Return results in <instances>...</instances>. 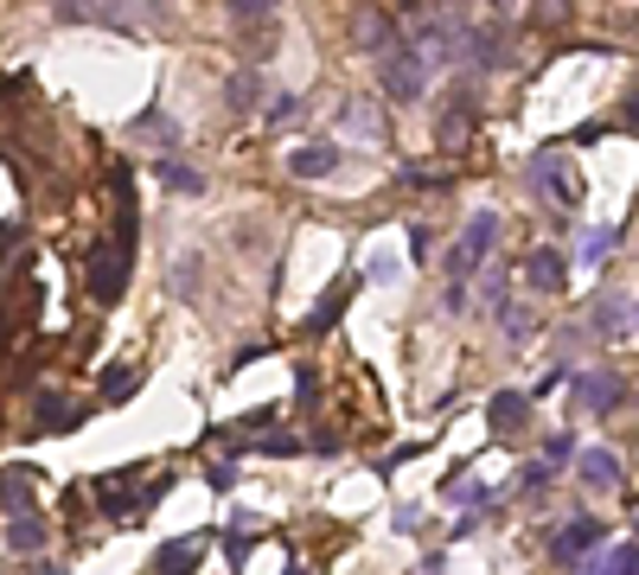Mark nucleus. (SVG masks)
<instances>
[{
    "mask_svg": "<svg viewBox=\"0 0 639 575\" xmlns=\"http://www.w3.org/2000/svg\"><path fill=\"white\" fill-rule=\"evenodd\" d=\"M595 333H627L633 326V307H627V294H595V314H588Z\"/></svg>",
    "mask_w": 639,
    "mask_h": 575,
    "instance_id": "nucleus-14",
    "label": "nucleus"
},
{
    "mask_svg": "<svg viewBox=\"0 0 639 575\" xmlns=\"http://www.w3.org/2000/svg\"><path fill=\"white\" fill-rule=\"evenodd\" d=\"M627 396V384L613 377V371H588V377H576V410H613Z\"/></svg>",
    "mask_w": 639,
    "mask_h": 575,
    "instance_id": "nucleus-12",
    "label": "nucleus"
},
{
    "mask_svg": "<svg viewBox=\"0 0 639 575\" xmlns=\"http://www.w3.org/2000/svg\"><path fill=\"white\" fill-rule=\"evenodd\" d=\"M499 333H506L511 345H525L537 333V314H531V307H499Z\"/></svg>",
    "mask_w": 639,
    "mask_h": 575,
    "instance_id": "nucleus-21",
    "label": "nucleus"
},
{
    "mask_svg": "<svg viewBox=\"0 0 639 575\" xmlns=\"http://www.w3.org/2000/svg\"><path fill=\"white\" fill-rule=\"evenodd\" d=\"M409 256H416V262L429 256V224H409Z\"/></svg>",
    "mask_w": 639,
    "mask_h": 575,
    "instance_id": "nucleus-31",
    "label": "nucleus"
},
{
    "mask_svg": "<svg viewBox=\"0 0 639 575\" xmlns=\"http://www.w3.org/2000/svg\"><path fill=\"white\" fill-rule=\"evenodd\" d=\"M339 160H346L339 141H307V148L288 154V173H294V180H327V173H339Z\"/></svg>",
    "mask_w": 639,
    "mask_h": 575,
    "instance_id": "nucleus-7",
    "label": "nucleus"
},
{
    "mask_svg": "<svg viewBox=\"0 0 639 575\" xmlns=\"http://www.w3.org/2000/svg\"><path fill=\"white\" fill-rule=\"evenodd\" d=\"M601 537H608V531H601L595 518H569L557 537H550V556H557V563H569V569H582L588 556L601 549Z\"/></svg>",
    "mask_w": 639,
    "mask_h": 575,
    "instance_id": "nucleus-5",
    "label": "nucleus"
},
{
    "mask_svg": "<svg viewBox=\"0 0 639 575\" xmlns=\"http://www.w3.org/2000/svg\"><path fill=\"white\" fill-rule=\"evenodd\" d=\"M134 384H141V371H128V365L102 371V403H122V396H134Z\"/></svg>",
    "mask_w": 639,
    "mask_h": 575,
    "instance_id": "nucleus-23",
    "label": "nucleus"
},
{
    "mask_svg": "<svg viewBox=\"0 0 639 575\" xmlns=\"http://www.w3.org/2000/svg\"><path fill=\"white\" fill-rule=\"evenodd\" d=\"M134 129H141V134H153V141H179V134H173V122H167V109H141V115H134Z\"/></svg>",
    "mask_w": 639,
    "mask_h": 575,
    "instance_id": "nucleus-27",
    "label": "nucleus"
},
{
    "mask_svg": "<svg viewBox=\"0 0 639 575\" xmlns=\"http://www.w3.org/2000/svg\"><path fill=\"white\" fill-rule=\"evenodd\" d=\"M620 250V224H601V231L582 236V269H601V262Z\"/></svg>",
    "mask_w": 639,
    "mask_h": 575,
    "instance_id": "nucleus-18",
    "label": "nucleus"
},
{
    "mask_svg": "<svg viewBox=\"0 0 639 575\" xmlns=\"http://www.w3.org/2000/svg\"><path fill=\"white\" fill-rule=\"evenodd\" d=\"M294 109H301V97H276V103H269V122H288Z\"/></svg>",
    "mask_w": 639,
    "mask_h": 575,
    "instance_id": "nucleus-32",
    "label": "nucleus"
},
{
    "mask_svg": "<svg viewBox=\"0 0 639 575\" xmlns=\"http://www.w3.org/2000/svg\"><path fill=\"white\" fill-rule=\"evenodd\" d=\"M576 473H582L588 493H613V486H620V461H613V447H582V454H576Z\"/></svg>",
    "mask_w": 639,
    "mask_h": 575,
    "instance_id": "nucleus-10",
    "label": "nucleus"
},
{
    "mask_svg": "<svg viewBox=\"0 0 639 575\" xmlns=\"http://www.w3.org/2000/svg\"><path fill=\"white\" fill-rule=\"evenodd\" d=\"M473 307V294H467V282H448V314H467Z\"/></svg>",
    "mask_w": 639,
    "mask_h": 575,
    "instance_id": "nucleus-30",
    "label": "nucleus"
},
{
    "mask_svg": "<svg viewBox=\"0 0 639 575\" xmlns=\"http://www.w3.org/2000/svg\"><path fill=\"white\" fill-rule=\"evenodd\" d=\"M97 13H102V0H51V20H64V27H83Z\"/></svg>",
    "mask_w": 639,
    "mask_h": 575,
    "instance_id": "nucleus-24",
    "label": "nucleus"
},
{
    "mask_svg": "<svg viewBox=\"0 0 639 575\" xmlns=\"http://www.w3.org/2000/svg\"><path fill=\"white\" fill-rule=\"evenodd\" d=\"M7 544H13V549H39V544H46V524H39V518H13Z\"/></svg>",
    "mask_w": 639,
    "mask_h": 575,
    "instance_id": "nucleus-26",
    "label": "nucleus"
},
{
    "mask_svg": "<svg viewBox=\"0 0 639 575\" xmlns=\"http://www.w3.org/2000/svg\"><path fill=\"white\" fill-rule=\"evenodd\" d=\"M46 575H51V569H46Z\"/></svg>",
    "mask_w": 639,
    "mask_h": 575,
    "instance_id": "nucleus-36",
    "label": "nucleus"
},
{
    "mask_svg": "<svg viewBox=\"0 0 639 575\" xmlns=\"http://www.w3.org/2000/svg\"><path fill=\"white\" fill-rule=\"evenodd\" d=\"M276 13V0H230V20L237 27H250V20H269Z\"/></svg>",
    "mask_w": 639,
    "mask_h": 575,
    "instance_id": "nucleus-28",
    "label": "nucleus"
},
{
    "mask_svg": "<svg viewBox=\"0 0 639 575\" xmlns=\"http://www.w3.org/2000/svg\"><path fill=\"white\" fill-rule=\"evenodd\" d=\"M256 103H262V78H256V71H237V78H230V109L250 115Z\"/></svg>",
    "mask_w": 639,
    "mask_h": 575,
    "instance_id": "nucleus-19",
    "label": "nucleus"
},
{
    "mask_svg": "<svg viewBox=\"0 0 639 575\" xmlns=\"http://www.w3.org/2000/svg\"><path fill=\"white\" fill-rule=\"evenodd\" d=\"M204 563V537H173L160 549V575H192Z\"/></svg>",
    "mask_w": 639,
    "mask_h": 575,
    "instance_id": "nucleus-15",
    "label": "nucleus"
},
{
    "mask_svg": "<svg viewBox=\"0 0 639 575\" xmlns=\"http://www.w3.org/2000/svg\"><path fill=\"white\" fill-rule=\"evenodd\" d=\"M153 180H160V185H173V192H204V173L179 167V160H160V167H153Z\"/></svg>",
    "mask_w": 639,
    "mask_h": 575,
    "instance_id": "nucleus-20",
    "label": "nucleus"
},
{
    "mask_svg": "<svg viewBox=\"0 0 639 575\" xmlns=\"http://www.w3.org/2000/svg\"><path fill=\"white\" fill-rule=\"evenodd\" d=\"M620 122H627V129H639V97H633L627 109H620Z\"/></svg>",
    "mask_w": 639,
    "mask_h": 575,
    "instance_id": "nucleus-33",
    "label": "nucleus"
},
{
    "mask_svg": "<svg viewBox=\"0 0 639 575\" xmlns=\"http://www.w3.org/2000/svg\"><path fill=\"white\" fill-rule=\"evenodd\" d=\"M378 90L390 97V103H422V90H429V64H422V52H416L409 39L390 58H378Z\"/></svg>",
    "mask_w": 639,
    "mask_h": 575,
    "instance_id": "nucleus-2",
    "label": "nucleus"
},
{
    "mask_svg": "<svg viewBox=\"0 0 639 575\" xmlns=\"http://www.w3.org/2000/svg\"><path fill=\"white\" fill-rule=\"evenodd\" d=\"M492 243H499V211H473L467 224H460L455 250H448V282H473L492 256Z\"/></svg>",
    "mask_w": 639,
    "mask_h": 575,
    "instance_id": "nucleus-1",
    "label": "nucleus"
},
{
    "mask_svg": "<svg viewBox=\"0 0 639 575\" xmlns=\"http://www.w3.org/2000/svg\"><path fill=\"white\" fill-rule=\"evenodd\" d=\"M576 454H582V447H576V435L562 428V435H550V442H543V467H550V473H562L569 461H576Z\"/></svg>",
    "mask_w": 639,
    "mask_h": 575,
    "instance_id": "nucleus-25",
    "label": "nucleus"
},
{
    "mask_svg": "<svg viewBox=\"0 0 639 575\" xmlns=\"http://www.w3.org/2000/svg\"><path fill=\"white\" fill-rule=\"evenodd\" d=\"M256 454H276V461H288V454H301V442H294V435H262V442H256Z\"/></svg>",
    "mask_w": 639,
    "mask_h": 575,
    "instance_id": "nucleus-29",
    "label": "nucleus"
},
{
    "mask_svg": "<svg viewBox=\"0 0 639 575\" xmlns=\"http://www.w3.org/2000/svg\"><path fill=\"white\" fill-rule=\"evenodd\" d=\"M499 7H511V0H499Z\"/></svg>",
    "mask_w": 639,
    "mask_h": 575,
    "instance_id": "nucleus-34",
    "label": "nucleus"
},
{
    "mask_svg": "<svg viewBox=\"0 0 639 575\" xmlns=\"http://www.w3.org/2000/svg\"><path fill=\"white\" fill-rule=\"evenodd\" d=\"M473 115H480V97H473V83H455V103L441 109V148H455L473 134Z\"/></svg>",
    "mask_w": 639,
    "mask_h": 575,
    "instance_id": "nucleus-8",
    "label": "nucleus"
},
{
    "mask_svg": "<svg viewBox=\"0 0 639 575\" xmlns=\"http://www.w3.org/2000/svg\"><path fill=\"white\" fill-rule=\"evenodd\" d=\"M346 301H352V288L339 282V288H327V294H320V307H313V314L301 320V340H313V333H327L332 320L346 314Z\"/></svg>",
    "mask_w": 639,
    "mask_h": 575,
    "instance_id": "nucleus-16",
    "label": "nucleus"
},
{
    "mask_svg": "<svg viewBox=\"0 0 639 575\" xmlns=\"http://www.w3.org/2000/svg\"><path fill=\"white\" fill-rule=\"evenodd\" d=\"M409 7H416V0H409Z\"/></svg>",
    "mask_w": 639,
    "mask_h": 575,
    "instance_id": "nucleus-35",
    "label": "nucleus"
},
{
    "mask_svg": "<svg viewBox=\"0 0 639 575\" xmlns=\"http://www.w3.org/2000/svg\"><path fill=\"white\" fill-rule=\"evenodd\" d=\"M0 512H13V518H26V512H32V480H26L20 467L0 473Z\"/></svg>",
    "mask_w": 639,
    "mask_h": 575,
    "instance_id": "nucleus-17",
    "label": "nucleus"
},
{
    "mask_svg": "<svg viewBox=\"0 0 639 575\" xmlns=\"http://www.w3.org/2000/svg\"><path fill=\"white\" fill-rule=\"evenodd\" d=\"M525 282H531L537 294H562V288H569V262H562V250H531V256H525Z\"/></svg>",
    "mask_w": 639,
    "mask_h": 575,
    "instance_id": "nucleus-9",
    "label": "nucleus"
},
{
    "mask_svg": "<svg viewBox=\"0 0 639 575\" xmlns=\"http://www.w3.org/2000/svg\"><path fill=\"white\" fill-rule=\"evenodd\" d=\"M352 46L365 58H390L397 46H403V32H397V20H383V13H371V7H365V13L352 20Z\"/></svg>",
    "mask_w": 639,
    "mask_h": 575,
    "instance_id": "nucleus-6",
    "label": "nucleus"
},
{
    "mask_svg": "<svg viewBox=\"0 0 639 575\" xmlns=\"http://www.w3.org/2000/svg\"><path fill=\"white\" fill-rule=\"evenodd\" d=\"M460 64H467V71L506 64V52H499V27H467V39H460Z\"/></svg>",
    "mask_w": 639,
    "mask_h": 575,
    "instance_id": "nucleus-11",
    "label": "nucleus"
},
{
    "mask_svg": "<svg viewBox=\"0 0 639 575\" xmlns=\"http://www.w3.org/2000/svg\"><path fill=\"white\" fill-rule=\"evenodd\" d=\"M486 422H492V435H518L525 422H531V396L518 391H499L492 403H486Z\"/></svg>",
    "mask_w": 639,
    "mask_h": 575,
    "instance_id": "nucleus-13",
    "label": "nucleus"
},
{
    "mask_svg": "<svg viewBox=\"0 0 639 575\" xmlns=\"http://www.w3.org/2000/svg\"><path fill=\"white\" fill-rule=\"evenodd\" d=\"M128 262H134V236L116 231V236H109V243L97 250V262H90V301H102V307H109V301H122Z\"/></svg>",
    "mask_w": 639,
    "mask_h": 575,
    "instance_id": "nucleus-4",
    "label": "nucleus"
},
{
    "mask_svg": "<svg viewBox=\"0 0 639 575\" xmlns=\"http://www.w3.org/2000/svg\"><path fill=\"white\" fill-rule=\"evenodd\" d=\"M339 115H346V129H358V134H371V141H383V122H378V109L365 103V97H358V103H346V109H339Z\"/></svg>",
    "mask_w": 639,
    "mask_h": 575,
    "instance_id": "nucleus-22",
    "label": "nucleus"
},
{
    "mask_svg": "<svg viewBox=\"0 0 639 575\" xmlns=\"http://www.w3.org/2000/svg\"><path fill=\"white\" fill-rule=\"evenodd\" d=\"M525 173H531V192H537V199H543L550 211H576V205H582V185H576V173L562 167L557 148L531 154V167H525Z\"/></svg>",
    "mask_w": 639,
    "mask_h": 575,
    "instance_id": "nucleus-3",
    "label": "nucleus"
}]
</instances>
